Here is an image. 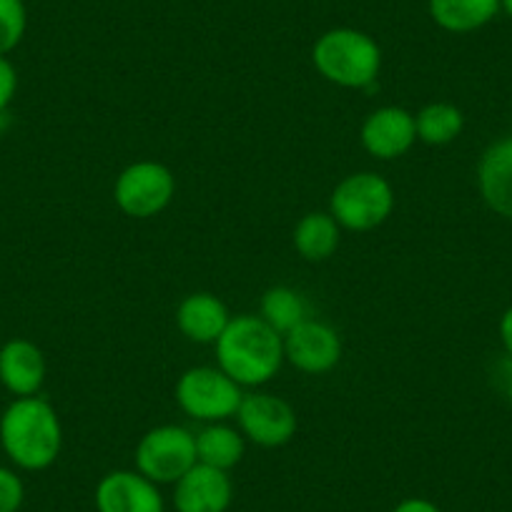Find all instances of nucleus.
I'll use <instances>...</instances> for the list:
<instances>
[{"label": "nucleus", "mask_w": 512, "mask_h": 512, "mask_svg": "<svg viewBox=\"0 0 512 512\" xmlns=\"http://www.w3.org/2000/svg\"><path fill=\"white\" fill-rule=\"evenodd\" d=\"M0 447L21 470H48L63 447V430L56 410L43 397L13 400L0 415Z\"/></svg>", "instance_id": "1"}, {"label": "nucleus", "mask_w": 512, "mask_h": 512, "mask_svg": "<svg viewBox=\"0 0 512 512\" xmlns=\"http://www.w3.org/2000/svg\"><path fill=\"white\" fill-rule=\"evenodd\" d=\"M216 362L241 387H259L277 377L284 362V339L262 317L241 314L216 339Z\"/></svg>", "instance_id": "2"}, {"label": "nucleus", "mask_w": 512, "mask_h": 512, "mask_svg": "<svg viewBox=\"0 0 512 512\" xmlns=\"http://www.w3.org/2000/svg\"><path fill=\"white\" fill-rule=\"evenodd\" d=\"M312 61L329 83L342 88H367L377 81L382 51L372 36L357 28H332L317 38Z\"/></svg>", "instance_id": "3"}, {"label": "nucleus", "mask_w": 512, "mask_h": 512, "mask_svg": "<svg viewBox=\"0 0 512 512\" xmlns=\"http://www.w3.org/2000/svg\"><path fill=\"white\" fill-rule=\"evenodd\" d=\"M395 209V191L390 181L372 171L352 174L337 184L329 199V214L342 229L372 231L390 219Z\"/></svg>", "instance_id": "4"}, {"label": "nucleus", "mask_w": 512, "mask_h": 512, "mask_svg": "<svg viewBox=\"0 0 512 512\" xmlns=\"http://www.w3.org/2000/svg\"><path fill=\"white\" fill-rule=\"evenodd\" d=\"M241 400V384H236L219 367L186 369L176 382V402L181 410L206 425L234 417Z\"/></svg>", "instance_id": "5"}, {"label": "nucleus", "mask_w": 512, "mask_h": 512, "mask_svg": "<svg viewBox=\"0 0 512 512\" xmlns=\"http://www.w3.org/2000/svg\"><path fill=\"white\" fill-rule=\"evenodd\" d=\"M196 462V435L179 425L154 427L136 445V470L156 485H174Z\"/></svg>", "instance_id": "6"}, {"label": "nucleus", "mask_w": 512, "mask_h": 512, "mask_svg": "<svg viewBox=\"0 0 512 512\" xmlns=\"http://www.w3.org/2000/svg\"><path fill=\"white\" fill-rule=\"evenodd\" d=\"M176 194V179L169 166L159 161H136L126 166L113 186L116 206L134 219H151L171 204Z\"/></svg>", "instance_id": "7"}, {"label": "nucleus", "mask_w": 512, "mask_h": 512, "mask_svg": "<svg viewBox=\"0 0 512 512\" xmlns=\"http://www.w3.org/2000/svg\"><path fill=\"white\" fill-rule=\"evenodd\" d=\"M236 420L241 435L259 447H282L297 435V412L277 395H244Z\"/></svg>", "instance_id": "8"}, {"label": "nucleus", "mask_w": 512, "mask_h": 512, "mask_svg": "<svg viewBox=\"0 0 512 512\" xmlns=\"http://www.w3.org/2000/svg\"><path fill=\"white\" fill-rule=\"evenodd\" d=\"M284 359L307 374H324L342 359V339L329 324L304 319L284 334Z\"/></svg>", "instance_id": "9"}, {"label": "nucleus", "mask_w": 512, "mask_h": 512, "mask_svg": "<svg viewBox=\"0 0 512 512\" xmlns=\"http://www.w3.org/2000/svg\"><path fill=\"white\" fill-rule=\"evenodd\" d=\"M98 512H164V495L159 485L139 470L108 472L96 485Z\"/></svg>", "instance_id": "10"}, {"label": "nucleus", "mask_w": 512, "mask_h": 512, "mask_svg": "<svg viewBox=\"0 0 512 512\" xmlns=\"http://www.w3.org/2000/svg\"><path fill=\"white\" fill-rule=\"evenodd\" d=\"M415 141V116L400 106L377 108L362 123V146L374 159H400L415 146Z\"/></svg>", "instance_id": "11"}, {"label": "nucleus", "mask_w": 512, "mask_h": 512, "mask_svg": "<svg viewBox=\"0 0 512 512\" xmlns=\"http://www.w3.org/2000/svg\"><path fill=\"white\" fill-rule=\"evenodd\" d=\"M234 497L229 472L196 462L179 482H174L176 512H226Z\"/></svg>", "instance_id": "12"}, {"label": "nucleus", "mask_w": 512, "mask_h": 512, "mask_svg": "<svg viewBox=\"0 0 512 512\" xmlns=\"http://www.w3.org/2000/svg\"><path fill=\"white\" fill-rule=\"evenodd\" d=\"M477 189L487 209L512 221V136L482 151L477 164Z\"/></svg>", "instance_id": "13"}, {"label": "nucleus", "mask_w": 512, "mask_h": 512, "mask_svg": "<svg viewBox=\"0 0 512 512\" xmlns=\"http://www.w3.org/2000/svg\"><path fill=\"white\" fill-rule=\"evenodd\" d=\"M46 382V357L28 339L0 347V384L16 397H36Z\"/></svg>", "instance_id": "14"}, {"label": "nucleus", "mask_w": 512, "mask_h": 512, "mask_svg": "<svg viewBox=\"0 0 512 512\" xmlns=\"http://www.w3.org/2000/svg\"><path fill=\"white\" fill-rule=\"evenodd\" d=\"M229 322L226 304L209 292L189 294L176 309V327L189 342L196 344H216Z\"/></svg>", "instance_id": "15"}, {"label": "nucleus", "mask_w": 512, "mask_h": 512, "mask_svg": "<svg viewBox=\"0 0 512 512\" xmlns=\"http://www.w3.org/2000/svg\"><path fill=\"white\" fill-rule=\"evenodd\" d=\"M427 8L442 31L472 33L500 13V0H427Z\"/></svg>", "instance_id": "16"}, {"label": "nucleus", "mask_w": 512, "mask_h": 512, "mask_svg": "<svg viewBox=\"0 0 512 512\" xmlns=\"http://www.w3.org/2000/svg\"><path fill=\"white\" fill-rule=\"evenodd\" d=\"M339 239H342V226L332 214H324V211H309L294 229V249L307 262H327L337 251Z\"/></svg>", "instance_id": "17"}, {"label": "nucleus", "mask_w": 512, "mask_h": 512, "mask_svg": "<svg viewBox=\"0 0 512 512\" xmlns=\"http://www.w3.org/2000/svg\"><path fill=\"white\" fill-rule=\"evenodd\" d=\"M246 437L224 422H211L196 435V457L201 465L229 472L244 457Z\"/></svg>", "instance_id": "18"}, {"label": "nucleus", "mask_w": 512, "mask_h": 512, "mask_svg": "<svg viewBox=\"0 0 512 512\" xmlns=\"http://www.w3.org/2000/svg\"><path fill=\"white\" fill-rule=\"evenodd\" d=\"M417 139L427 146H447L462 134L465 116L455 103H427L415 116Z\"/></svg>", "instance_id": "19"}, {"label": "nucleus", "mask_w": 512, "mask_h": 512, "mask_svg": "<svg viewBox=\"0 0 512 512\" xmlns=\"http://www.w3.org/2000/svg\"><path fill=\"white\" fill-rule=\"evenodd\" d=\"M262 319L284 337L307 319V304L294 289L272 287L262 297Z\"/></svg>", "instance_id": "20"}, {"label": "nucleus", "mask_w": 512, "mask_h": 512, "mask_svg": "<svg viewBox=\"0 0 512 512\" xmlns=\"http://www.w3.org/2000/svg\"><path fill=\"white\" fill-rule=\"evenodd\" d=\"M28 13L23 0H0V56H8L26 36Z\"/></svg>", "instance_id": "21"}, {"label": "nucleus", "mask_w": 512, "mask_h": 512, "mask_svg": "<svg viewBox=\"0 0 512 512\" xmlns=\"http://www.w3.org/2000/svg\"><path fill=\"white\" fill-rule=\"evenodd\" d=\"M26 500L23 480L8 467H0V512H18Z\"/></svg>", "instance_id": "22"}, {"label": "nucleus", "mask_w": 512, "mask_h": 512, "mask_svg": "<svg viewBox=\"0 0 512 512\" xmlns=\"http://www.w3.org/2000/svg\"><path fill=\"white\" fill-rule=\"evenodd\" d=\"M18 91V73L6 56H0V113L11 106Z\"/></svg>", "instance_id": "23"}, {"label": "nucleus", "mask_w": 512, "mask_h": 512, "mask_svg": "<svg viewBox=\"0 0 512 512\" xmlns=\"http://www.w3.org/2000/svg\"><path fill=\"white\" fill-rule=\"evenodd\" d=\"M392 512H442L435 502L425 500V497H407Z\"/></svg>", "instance_id": "24"}, {"label": "nucleus", "mask_w": 512, "mask_h": 512, "mask_svg": "<svg viewBox=\"0 0 512 512\" xmlns=\"http://www.w3.org/2000/svg\"><path fill=\"white\" fill-rule=\"evenodd\" d=\"M500 339H502V347H505L507 359H512V307L507 309L500 319Z\"/></svg>", "instance_id": "25"}, {"label": "nucleus", "mask_w": 512, "mask_h": 512, "mask_svg": "<svg viewBox=\"0 0 512 512\" xmlns=\"http://www.w3.org/2000/svg\"><path fill=\"white\" fill-rule=\"evenodd\" d=\"M502 392L512 405V359H505V364H502Z\"/></svg>", "instance_id": "26"}, {"label": "nucleus", "mask_w": 512, "mask_h": 512, "mask_svg": "<svg viewBox=\"0 0 512 512\" xmlns=\"http://www.w3.org/2000/svg\"><path fill=\"white\" fill-rule=\"evenodd\" d=\"M500 11H505L507 18H512V0H500Z\"/></svg>", "instance_id": "27"}]
</instances>
